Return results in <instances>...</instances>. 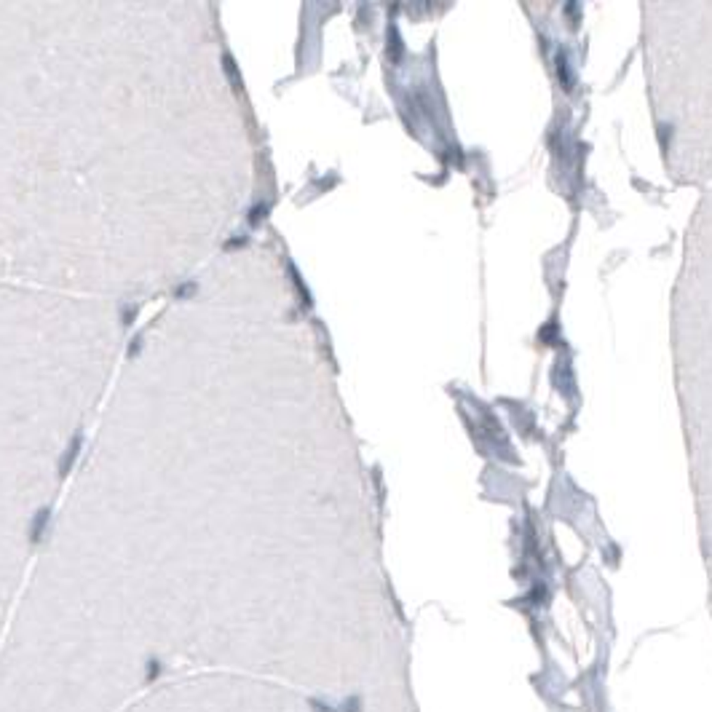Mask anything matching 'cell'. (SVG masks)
<instances>
[{
	"mask_svg": "<svg viewBox=\"0 0 712 712\" xmlns=\"http://www.w3.org/2000/svg\"><path fill=\"white\" fill-rule=\"evenodd\" d=\"M196 672L420 712L380 493L273 239L126 343L0 645V712H123Z\"/></svg>",
	"mask_w": 712,
	"mask_h": 712,
	"instance_id": "6da1fadb",
	"label": "cell"
},
{
	"mask_svg": "<svg viewBox=\"0 0 712 712\" xmlns=\"http://www.w3.org/2000/svg\"><path fill=\"white\" fill-rule=\"evenodd\" d=\"M255 115L209 3H0V284L172 297L246 220Z\"/></svg>",
	"mask_w": 712,
	"mask_h": 712,
	"instance_id": "7a4b0ae2",
	"label": "cell"
},
{
	"mask_svg": "<svg viewBox=\"0 0 712 712\" xmlns=\"http://www.w3.org/2000/svg\"><path fill=\"white\" fill-rule=\"evenodd\" d=\"M121 354L108 311L0 284V645Z\"/></svg>",
	"mask_w": 712,
	"mask_h": 712,
	"instance_id": "3957f363",
	"label": "cell"
},
{
	"mask_svg": "<svg viewBox=\"0 0 712 712\" xmlns=\"http://www.w3.org/2000/svg\"><path fill=\"white\" fill-rule=\"evenodd\" d=\"M123 712H343L324 699L292 685L228 675H177L137 697Z\"/></svg>",
	"mask_w": 712,
	"mask_h": 712,
	"instance_id": "277c9868",
	"label": "cell"
}]
</instances>
